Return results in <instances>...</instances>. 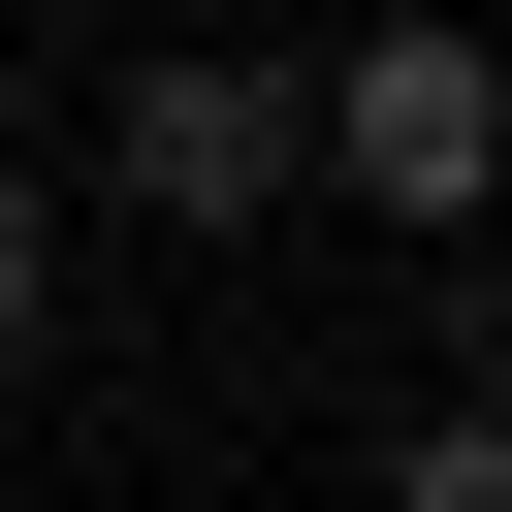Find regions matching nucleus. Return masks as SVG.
<instances>
[{
    "instance_id": "obj_1",
    "label": "nucleus",
    "mask_w": 512,
    "mask_h": 512,
    "mask_svg": "<svg viewBox=\"0 0 512 512\" xmlns=\"http://www.w3.org/2000/svg\"><path fill=\"white\" fill-rule=\"evenodd\" d=\"M288 128H320V192H352V224H480V160H512L480 32H352V64H288Z\"/></svg>"
},
{
    "instance_id": "obj_2",
    "label": "nucleus",
    "mask_w": 512,
    "mask_h": 512,
    "mask_svg": "<svg viewBox=\"0 0 512 512\" xmlns=\"http://www.w3.org/2000/svg\"><path fill=\"white\" fill-rule=\"evenodd\" d=\"M96 192H128V224H288V192H320V128H288V64H128Z\"/></svg>"
},
{
    "instance_id": "obj_3",
    "label": "nucleus",
    "mask_w": 512,
    "mask_h": 512,
    "mask_svg": "<svg viewBox=\"0 0 512 512\" xmlns=\"http://www.w3.org/2000/svg\"><path fill=\"white\" fill-rule=\"evenodd\" d=\"M384 512H512V416H480V384H448V416H416V448H384Z\"/></svg>"
},
{
    "instance_id": "obj_4",
    "label": "nucleus",
    "mask_w": 512,
    "mask_h": 512,
    "mask_svg": "<svg viewBox=\"0 0 512 512\" xmlns=\"http://www.w3.org/2000/svg\"><path fill=\"white\" fill-rule=\"evenodd\" d=\"M32 320H64V192L0 160V352H32Z\"/></svg>"
}]
</instances>
